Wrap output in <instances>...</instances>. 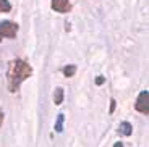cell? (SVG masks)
Masks as SVG:
<instances>
[{"label":"cell","mask_w":149,"mask_h":147,"mask_svg":"<svg viewBox=\"0 0 149 147\" xmlns=\"http://www.w3.org/2000/svg\"><path fill=\"white\" fill-rule=\"evenodd\" d=\"M33 74V68L28 62L21 58H15L11 60L8 65V71H7V79H8V91L10 92H16L18 87L21 86V83L24 79Z\"/></svg>","instance_id":"obj_1"},{"label":"cell","mask_w":149,"mask_h":147,"mask_svg":"<svg viewBox=\"0 0 149 147\" xmlns=\"http://www.w3.org/2000/svg\"><path fill=\"white\" fill-rule=\"evenodd\" d=\"M18 33V24L13 21H2L0 23V37H7V39H15Z\"/></svg>","instance_id":"obj_2"},{"label":"cell","mask_w":149,"mask_h":147,"mask_svg":"<svg viewBox=\"0 0 149 147\" xmlns=\"http://www.w3.org/2000/svg\"><path fill=\"white\" fill-rule=\"evenodd\" d=\"M134 108L139 112V113H149V92L148 91H143L141 94L138 96V100L134 103Z\"/></svg>","instance_id":"obj_3"},{"label":"cell","mask_w":149,"mask_h":147,"mask_svg":"<svg viewBox=\"0 0 149 147\" xmlns=\"http://www.w3.org/2000/svg\"><path fill=\"white\" fill-rule=\"evenodd\" d=\"M52 10L58 13H67L71 10L70 0H52Z\"/></svg>","instance_id":"obj_4"},{"label":"cell","mask_w":149,"mask_h":147,"mask_svg":"<svg viewBox=\"0 0 149 147\" xmlns=\"http://www.w3.org/2000/svg\"><path fill=\"white\" fill-rule=\"evenodd\" d=\"M131 132H133V126L131 123L128 121H122L118 126V134L120 136H131Z\"/></svg>","instance_id":"obj_5"},{"label":"cell","mask_w":149,"mask_h":147,"mask_svg":"<svg viewBox=\"0 0 149 147\" xmlns=\"http://www.w3.org/2000/svg\"><path fill=\"white\" fill-rule=\"evenodd\" d=\"M54 102H55V105H60V103L63 102V89L62 87L55 89V92H54Z\"/></svg>","instance_id":"obj_6"},{"label":"cell","mask_w":149,"mask_h":147,"mask_svg":"<svg viewBox=\"0 0 149 147\" xmlns=\"http://www.w3.org/2000/svg\"><path fill=\"white\" fill-rule=\"evenodd\" d=\"M63 120H65V115L58 113V116H57V123H55V131L57 132H62V129H63Z\"/></svg>","instance_id":"obj_7"},{"label":"cell","mask_w":149,"mask_h":147,"mask_svg":"<svg viewBox=\"0 0 149 147\" xmlns=\"http://www.w3.org/2000/svg\"><path fill=\"white\" fill-rule=\"evenodd\" d=\"M74 73H76V66H74V65H67V66L63 68V74H65L67 78H71Z\"/></svg>","instance_id":"obj_8"},{"label":"cell","mask_w":149,"mask_h":147,"mask_svg":"<svg viewBox=\"0 0 149 147\" xmlns=\"http://www.w3.org/2000/svg\"><path fill=\"white\" fill-rule=\"evenodd\" d=\"M11 10V5L8 0H0V11L2 13H8V11Z\"/></svg>","instance_id":"obj_9"},{"label":"cell","mask_w":149,"mask_h":147,"mask_svg":"<svg viewBox=\"0 0 149 147\" xmlns=\"http://www.w3.org/2000/svg\"><path fill=\"white\" fill-rule=\"evenodd\" d=\"M113 110H115V100L112 99L110 100V113H113Z\"/></svg>","instance_id":"obj_10"},{"label":"cell","mask_w":149,"mask_h":147,"mask_svg":"<svg viewBox=\"0 0 149 147\" xmlns=\"http://www.w3.org/2000/svg\"><path fill=\"white\" fill-rule=\"evenodd\" d=\"M104 81H105V79H104V78H102V76L96 78V84H99V86H101V84H102V83H104Z\"/></svg>","instance_id":"obj_11"},{"label":"cell","mask_w":149,"mask_h":147,"mask_svg":"<svg viewBox=\"0 0 149 147\" xmlns=\"http://www.w3.org/2000/svg\"><path fill=\"white\" fill-rule=\"evenodd\" d=\"M2 123H3V112L0 110V126H2Z\"/></svg>","instance_id":"obj_12"},{"label":"cell","mask_w":149,"mask_h":147,"mask_svg":"<svg viewBox=\"0 0 149 147\" xmlns=\"http://www.w3.org/2000/svg\"><path fill=\"white\" fill-rule=\"evenodd\" d=\"M113 147H123V144L122 142H115V144H113Z\"/></svg>","instance_id":"obj_13"},{"label":"cell","mask_w":149,"mask_h":147,"mask_svg":"<svg viewBox=\"0 0 149 147\" xmlns=\"http://www.w3.org/2000/svg\"><path fill=\"white\" fill-rule=\"evenodd\" d=\"M0 41H2V37H0Z\"/></svg>","instance_id":"obj_14"}]
</instances>
